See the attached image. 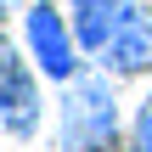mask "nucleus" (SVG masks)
Wrapping results in <instances>:
<instances>
[{
    "label": "nucleus",
    "instance_id": "obj_1",
    "mask_svg": "<svg viewBox=\"0 0 152 152\" xmlns=\"http://www.w3.org/2000/svg\"><path fill=\"white\" fill-rule=\"evenodd\" d=\"M118 135V102H113V85L102 73H79L68 79V96H62V152H107Z\"/></svg>",
    "mask_w": 152,
    "mask_h": 152
},
{
    "label": "nucleus",
    "instance_id": "obj_7",
    "mask_svg": "<svg viewBox=\"0 0 152 152\" xmlns=\"http://www.w3.org/2000/svg\"><path fill=\"white\" fill-rule=\"evenodd\" d=\"M68 6H107V11H118L124 0H68Z\"/></svg>",
    "mask_w": 152,
    "mask_h": 152
},
{
    "label": "nucleus",
    "instance_id": "obj_2",
    "mask_svg": "<svg viewBox=\"0 0 152 152\" xmlns=\"http://www.w3.org/2000/svg\"><path fill=\"white\" fill-rule=\"evenodd\" d=\"M39 118H45L39 79H34V68L23 62L17 39L0 34V124H6L17 141H28V135H39Z\"/></svg>",
    "mask_w": 152,
    "mask_h": 152
},
{
    "label": "nucleus",
    "instance_id": "obj_4",
    "mask_svg": "<svg viewBox=\"0 0 152 152\" xmlns=\"http://www.w3.org/2000/svg\"><path fill=\"white\" fill-rule=\"evenodd\" d=\"M102 62L113 68V73H147L152 68V11L147 6H118V23H113V39H107V51H102Z\"/></svg>",
    "mask_w": 152,
    "mask_h": 152
},
{
    "label": "nucleus",
    "instance_id": "obj_5",
    "mask_svg": "<svg viewBox=\"0 0 152 152\" xmlns=\"http://www.w3.org/2000/svg\"><path fill=\"white\" fill-rule=\"evenodd\" d=\"M113 23H118V11H107V6H73V39H79V51L102 56L107 39H113Z\"/></svg>",
    "mask_w": 152,
    "mask_h": 152
},
{
    "label": "nucleus",
    "instance_id": "obj_6",
    "mask_svg": "<svg viewBox=\"0 0 152 152\" xmlns=\"http://www.w3.org/2000/svg\"><path fill=\"white\" fill-rule=\"evenodd\" d=\"M135 152H152V96L135 107Z\"/></svg>",
    "mask_w": 152,
    "mask_h": 152
},
{
    "label": "nucleus",
    "instance_id": "obj_3",
    "mask_svg": "<svg viewBox=\"0 0 152 152\" xmlns=\"http://www.w3.org/2000/svg\"><path fill=\"white\" fill-rule=\"evenodd\" d=\"M23 34H28V56H34V68H39L45 79L68 85V79H79V73H85V68H79L73 23H62V11H56V6H28Z\"/></svg>",
    "mask_w": 152,
    "mask_h": 152
},
{
    "label": "nucleus",
    "instance_id": "obj_8",
    "mask_svg": "<svg viewBox=\"0 0 152 152\" xmlns=\"http://www.w3.org/2000/svg\"><path fill=\"white\" fill-rule=\"evenodd\" d=\"M6 11H11V0H0V17H6Z\"/></svg>",
    "mask_w": 152,
    "mask_h": 152
}]
</instances>
